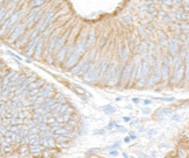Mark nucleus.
Wrapping results in <instances>:
<instances>
[{
    "instance_id": "aec40b11",
    "label": "nucleus",
    "mask_w": 189,
    "mask_h": 158,
    "mask_svg": "<svg viewBox=\"0 0 189 158\" xmlns=\"http://www.w3.org/2000/svg\"><path fill=\"white\" fill-rule=\"evenodd\" d=\"M138 126V121H132L131 122V127H137Z\"/></svg>"
},
{
    "instance_id": "7ed1b4c3",
    "label": "nucleus",
    "mask_w": 189,
    "mask_h": 158,
    "mask_svg": "<svg viewBox=\"0 0 189 158\" xmlns=\"http://www.w3.org/2000/svg\"><path fill=\"white\" fill-rule=\"evenodd\" d=\"M146 14L149 15V16H156L157 14H158V9H157V7L154 6V5H152V6H147V9H146Z\"/></svg>"
},
{
    "instance_id": "9b49d317",
    "label": "nucleus",
    "mask_w": 189,
    "mask_h": 158,
    "mask_svg": "<svg viewBox=\"0 0 189 158\" xmlns=\"http://www.w3.org/2000/svg\"><path fill=\"white\" fill-rule=\"evenodd\" d=\"M162 114H164L165 116L170 115V114H172V109H170V108H164V109H162Z\"/></svg>"
},
{
    "instance_id": "2eb2a0df",
    "label": "nucleus",
    "mask_w": 189,
    "mask_h": 158,
    "mask_svg": "<svg viewBox=\"0 0 189 158\" xmlns=\"http://www.w3.org/2000/svg\"><path fill=\"white\" fill-rule=\"evenodd\" d=\"M116 126H117V123H116V122H111V123H109V126H108V127H107V128H108V129H109V130H110V129H113V128H114V127H115V128H116Z\"/></svg>"
},
{
    "instance_id": "6e6552de",
    "label": "nucleus",
    "mask_w": 189,
    "mask_h": 158,
    "mask_svg": "<svg viewBox=\"0 0 189 158\" xmlns=\"http://www.w3.org/2000/svg\"><path fill=\"white\" fill-rule=\"evenodd\" d=\"M107 42H108V37H107V36L101 37V40H100V42H99V47H105Z\"/></svg>"
},
{
    "instance_id": "9d476101",
    "label": "nucleus",
    "mask_w": 189,
    "mask_h": 158,
    "mask_svg": "<svg viewBox=\"0 0 189 158\" xmlns=\"http://www.w3.org/2000/svg\"><path fill=\"white\" fill-rule=\"evenodd\" d=\"M158 134V129H150L147 131V135L149 136H154V135H157Z\"/></svg>"
},
{
    "instance_id": "bb28decb",
    "label": "nucleus",
    "mask_w": 189,
    "mask_h": 158,
    "mask_svg": "<svg viewBox=\"0 0 189 158\" xmlns=\"http://www.w3.org/2000/svg\"><path fill=\"white\" fill-rule=\"evenodd\" d=\"M139 131H141V133H144V131H145V129H144V128H143V127H142V128H141V129H139Z\"/></svg>"
},
{
    "instance_id": "f03ea898",
    "label": "nucleus",
    "mask_w": 189,
    "mask_h": 158,
    "mask_svg": "<svg viewBox=\"0 0 189 158\" xmlns=\"http://www.w3.org/2000/svg\"><path fill=\"white\" fill-rule=\"evenodd\" d=\"M95 39H96V33H95V30H92V31L87 35V36H86V48L90 47V45H92V44L94 43Z\"/></svg>"
},
{
    "instance_id": "f3484780",
    "label": "nucleus",
    "mask_w": 189,
    "mask_h": 158,
    "mask_svg": "<svg viewBox=\"0 0 189 158\" xmlns=\"http://www.w3.org/2000/svg\"><path fill=\"white\" fill-rule=\"evenodd\" d=\"M143 103H144V106H149V105L152 103V101H151L150 99H145V100L143 101Z\"/></svg>"
},
{
    "instance_id": "cd10ccee",
    "label": "nucleus",
    "mask_w": 189,
    "mask_h": 158,
    "mask_svg": "<svg viewBox=\"0 0 189 158\" xmlns=\"http://www.w3.org/2000/svg\"><path fill=\"white\" fill-rule=\"evenodd\" d=\"M123 158H124V157H123Z\"/></svg>"
},
{
    "instance_id": "393cba45",
    "label": "nucleus",
    "mask_w": 189,
    "mask_h": 158,
    "mask_svg": "<svg viewBox=\"0 0 189 158\" xmlns=\"http://www.w3.org/2000/svg\"><path fill=\"white\" fill-rule=\"evenodd\" d=\"M115 100H116V101H121V100H122V98H121V97H117Z\"/></svg>"
},
{
    "instance_id": "f257e3e1",
    "label": "nucleus",
    "mask_w": 189,
    "mask_h": 158,
    "mask_svg": "<svg viewBox=\"0 0 189 158\" xmlns=\"http://www.w3.org/2000/svg\"><path fill=\"white\" fill-rule=\"evenodd\" d=\"M117 56L119 57V59H121L122 62L128 59V57H129V49H128V47L124 43H119L117 45Z\"/></svg>"
},
{
    "instance_id": "b1692460",
    "label": "nucleus",
    "mask_w": 189,
    "mask_h": 158,
    "mask_svg": "<svg viewBox=\"0 0 189 158\" xmlns=\"http://www.w3.org/2000/svg\"><path fill=\"white\" fill-rule=\"evenodd\" d=\"M130 137H131V139H136V135H135V134H131Z\"/></svg>"
},
{
    "instance_id": "5701e85b",
    "label": "nucleus",
    "mask_w": 189,
    "mask_h": 158,
    "mask_svg": "<svg viewBox=\"0 0 189 158\" xmlns=\"http://www.w3.org/2000/svg\"><path fill=\"white\" fill-rule=\"evenodd\" d=\"M110 155H111V156H117V155H118V151L114 150V151H111V152H110Z\"/></svg>"
},
{
    "instance_id": "4be33fe9",
    "label": "nucleus",
    "mask_w": 189,
    "mask_h": 158,
    "mask_svg": "<svg viewBox=\"0 0 189 158\" xmlns=\"http://www.w3.org/2000/svg\"><path fill=\"white\" fill-rule=\"evenodd\" d=\"M132 102L133 103H139V99L138 98H132Z\"/></svg>"
},
{
    "instance_id": "0eeeda50",
    "label": "nucleus",
    "mask_w": 189,
    "mask_h": 158,
    "mask_svg": "<svg viewBox=\"0 0 189 158\" xmlns=\"http://www.w3.org/2000/svg\"><path fill=\"white\" fill-rule=\"evenodd\" d=\"M145 29H146L149 33H153L156 28H154V25H153V23H146V25H145Z\"/></svg>"
},
{
    "instance_id": "412c9836",
    "label": "nucleus",
    "mask_w": 189,
    "mask_h": 158,
    "mask_svg": "<svg viewBox=\"0 0 189 158\" xmlns=\"http://www.w3.org/2000/svg\"><path fill=\"white\" fill-rule=\"evenodd\" d=\"M123 121H124V122H130V121H131V117H129V116H124V117H123Z\"/></svg>"
},
{
    "instance_id": "a878e982",
    "label": "nucleus",
    "mask_w": 189,
    "mask_h": 158,
    "mask_svg": "<svg viewBox=\"0 0 189 158\" xmlns=\"http://www.w3.org/2000/svg\"><path fill=\"white\" fill-rule=\"evenodd\" d=\"M123 157H124V158H128L129 156H128V153H127V152H123Z\"/></svg>"
},
{
    "instance_id": "f8f14e48",
    "label": "nucleus",
    "mask_w": 189,
    "mask_h": 158,
    "mask_svg": "<svg viewBox=\"0 0 189 158\" xmlns=\"http://www.w3.org/2000/svg\"><path fill=\"white\" fill-rule=\"evenodd\" d=\"M41 4H42V0H32V1H31L32 6H40Z\"/></svg>"
},
{
    "instance_id": "a211bd4d",
    "label": "nucleus",
    "mask_w": 189,
    "mask_h": 158,
    "mask_svg": "<svg viewBox=\"0 0 189 158\" xmlns=\"http://www.w3.org/2000/svg\"><path fill=\"white\" fill-rule=\"evenodd\" d=\"M143 114H144V115H150V114H151V109H150V108H145V109L143 111Z\"/></svg>"
},
{
    "instance_id": "4468645a",
    "label": "nucleus",
    "mask_w": 189,
    "mask_h": 158,
    "mask_svg": "<svg viewBox=\"0 0 189 158\" xmlns=\"http://www.w3.org/2000/svg\"><path fill=\"white\" fill-rule=\"evenodd\" d=\"M94 134H99V135H105V134H106V130H105V129H100V130H96V131H94Z\"/></svg>"
},
{
    "instance_id": "39448f33",
    "label": "nucleus",
    "mask_w": 189,
    "mask_h": 158,
    "mask_svg": "<svg viewBox=\"0 0 189 158\" xmlns=\"http://www.w3.org/2000/svg\"><path fill=\"white\" fill-rule=\"evenodd\" d=\"M138 33H139V37H142V39L149 37V31H147L144 27H139V28H138Z\"/></svg>"
},
{
    "instance_id": "ddd939ff",
    "label": "nucleus",
    "mask_w": 189,
    "mask_h": 158,
    "mask_svg": "<svg viewBox=\"0 0 189 158\" xmlns=\"http://www.w3.org/2000/svg\"><path fill=\"white\" fill-rule=\"evenodd\" d=\"M154 3H156L154 0H145V1H144V4L146 6H152V5H154Z\"/></svg>"
},
{
    "instance_id": "dca6fc26",
    "label": "nucleus",
    "mask_w": 189,
    "mask_h": 158,
    "mask_svg": "<svg viewBox=\"0 0 189 158\" xmlns=\"http://www.w3.org/2000/svg\"><path fill=\"white\" fill-rule=\"evenodd\" d=\"M138 157L139 158H150L146 153H144V152H138Z\"/></svg>"
},
{
    "instance_id": "1a4fd4ad",
    "label": "nucleus",
    "mask_w": 189,
    "mask_h": 158,
    "mask_svg": "<svg viewBox=\"0 0 189 158\" xmlns=\"http://www.w3.org/2000/svg\"><path fill=\"white\" fill-rule=\"evenodd\" d=\"M172 121H175V122H179L180 120H181V115L180 114H173L172 115Z\"/></svg>"
},
{
    "instance_id": "6ab92c4d",
    "label": "nucleus",
    "mask_w": 189,
    "mask_h": 158,
    "mask_svg": "<svg viewBox=\"0 0 189 158\" xmlns=\"http://www.w3.org/2000/svg\"><path fill=\"white\" fill-rule=\"evenodd\" d=\"M130 142H131V137L130 136L124 137V143H130Z\"/></svg>"
},
{
    "instance_id": "423d86ee",
    "label": "nucleus",
    "mask_w": 189,
    "mask_h": 158,
    "mask_svg": "<svg viewBox=\"0 0 189 158\" xmlns=\"http://www.w3.org/2000/svg\"><path fill=\"white\" fill-rule=\"evenodd\" d=\"M122 21H123L125 25H131V23H132V19H131V16H130V15H125V16H123Z\"/></svg>"
},
{
    "instance_id": "20e7f679",
    "label": "nucleus",
    "mask_w": 189,
    "mask_h": 158,
    "mask_svg": "<svg viewBox=\"0 0 189 158\" xmlns=\"http://www.w3.org/2000/svg\"><path fill=\"white\" fill-rule=\"evenodd\" d=\"M102 109L105 111L106 114H113V113L116 112V108L113 106V105H107V106H103V107H102Z\"/></svg>"
}]
</instances>
